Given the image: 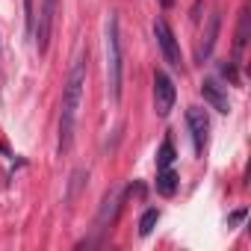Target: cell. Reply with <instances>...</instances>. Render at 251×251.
I'll list each match as a JSON object with an SVG mask.
<instances>
[{
    "label": "cell",
    "instance_id": "1",
    "mask_svg": "<svg viewBox=\"0 0 251 251\" xmlns=\"http://www.w3.org/2000/svg\"><path fill=\"white\" fill-rule=\"evenodd\" d=\"M83 86H86V56H77L68 80L62 86V103H59V154H68L74 145V130H77V115L83 103Z\"/></svg>",
    "mask_w": 251,
    "mask_h": 251
},
{
    "label": "cell",
    "instance_id": "2",
    "mask_svg": "<svg viewBox=\"0 0 251 251\" xmlns=\"http://www.w3.org/2000/svg\"><path fill=\"white\" fill-rule=\"evenodd\" d=\"M106 80L112 100H121V83H124V50H121V30L118 15L109 12L106 18Z\"/></svg>",
    "mask_w": 251,
    "mask_h": 251
},
{
    "label": "cell",
    "instance_id": "3",
    "mask_svg": "<svg viewBox=\"0 0 251 251\" xmlns=\"http://www.w3.org/2000/svg\"><path fill=\"white\" fill-rule=\"evenodd\" d=\"M154 36H157V45H160V50H163V56H166V62L175 68V71H183V56H180V45H177V39H175V33H172V27L163 21V18H157L154 21Z\"/></svg>",
    "mask_w": 251,
    "mask_h": 251
},
{
    "label": "cell",
    "instance_id": "4",
    "mask_svg": "<svg viewBox=\"0 0 251 251\" xmlns=\"http://www.w3.org/2000/svg\"><path fill=\"white\" fill-rule=\"evenodd\" d=\"M175 98H177L175 80L166 71H154V109H157V115L166 118L175 109Z\"/></svg>",
    "mask_w": 251,
    "mask_h": 251
},
{
    "label": "cell",
    "instance_id": "5",
    "mask_svg": "<svg viewBox=\"0 0 251 251\" xmlns=\"http://www.w3.org/2000/svg\"><path fill=\"white\" fill-rule=\"evenodd\" d=\"M186 124H189V133H192V145H195V154H204V145H207V136H210V118L201 106H189L186 109Z\"/></svg>",
    "mask_w": 251,
    "mask_h": 251
},
{
    "label": "cell",
    "instance_id": "6",
    "mask_svg": "<svg viewBox=\"0 0 251 251\" xmlns=\"http://www.w3.org/2000/svg\"><path fill=\"white\" fill-rule=\"evenodd\" d=\"M56 3L59 0H42V12H39V24H36V48H39V53L48 50L53 18H56Z\"/></svg>",
    "mask_w": 251,
    "mask_h": 251
},
{
    "label": "cell",
    "instance_id": "7",
    "mask_svg": "<svg viewBox=\"0 0 251 251\" xmlns=\"http://www.w3.org/2000/svg\"><path fill=\"white\" fill-rule=\"evenodd\" d=\"M118 210H121V189H112V192H106V198H103V204H100V210H98L95 230H98V233H100V230H106V227L115 222Z\"/></svg>",
    "mask_w": 251,
    "mask_h": 251
},
{
    "label": "cell",
    "instance_id": "8",
    "mask_svg": "<svg viewBox=\"0 0 251 251\" xmlns=\"http://www.w3.org/2000/svg\"><path fill=\"white\" fill-rule=\"evenodd\" d=\"M201 95H204V100H207L216 112H227V109H230L227 95L222 92V86H219L216 80H204V83H201Z\"/></svg>",
    "mask_w": 251,
    "mask_h": 251
},
{
    "label": "cell",
    "instance_id": "9",
    "mask_svg": "<svg viewBox=\"0 0 251 251\" xmlns=\"http://www.w3.org/2000/svg\"><path fill=\"white\" fill-rule=\"evenodd\" d=\"M219 27H222V15L216 12V15L210 18V24H207V36H204V42H201V48H198V62H204V59L213 53L216 39H219Z\"/></svg>",
    "mask_w": 251,
    "mask_h": 251
},
{
    "label": "cell",
    "instance_id": "10",
    "mask_svg": "<svg viewBox=\"0 0 251 251\" xmlns=\"http://www.w3.org/2000/svg\"><path fill=\"white\" fill-rule=\"evenodd\" d=\"M177 183H180V177L172 172V166H169V169H160V175H157V192H160V195L172 198V195L177 192Z\"/></svg>",
    "mask_w": 251,
    "mask_h": 251
},
{
    "label": "cell",
    "instance_id": "11",
    "mask_svg": "<svg viewBox=\"0 0 251 251\" xmlns=\"http://www.w3.org/2000/svg\"><path fill=\"white\" fill-rule=\"evenodd\" d=\"M172 163H175V148H172V142L166 139V142L160 145V151H157V166H160V169H169Z\"/></svg>",
    "mask_w": 251,
    "mask_h": 251
},
{
    "label": "cell",
    "instance_id": "12",
    "mask_svg": "<svg viewBox=\"0 0 251 251\" xmlns=\"http://www.w3.org/2000/svg\"><path fill=\"white\" fill-rule=\"evenodd\" d=\"M157 222H160V210H148V213L139 219V233H142V236H148V233L154 230V225H157Z\"/></svg>",
    "mask_w": 251,
    "mask_h": 251
},
{
    "label": "cell",
    "instance_id": "13",
    "mask_svg": "<svg viewBox=\"0 0 251 251\" xmlns=\"http://www.w3.org/2000/svg\"><path fill=\"white\" fill-rule=\"evenodd\" d=\"M245 33H248V9H242V18H239V33H236V45L239 48L245 45Z\"/></svg>",
    "mask_w": 251,
    "mask_h": 251
},
{
    "label": "cell",
    "instance_id": "14",
    "mask_svg": "<svg viewBox=\"0 0 251 251\" xmlns=\"http://www.w3.org/2000/svg\"><path fill=\"white\" fill-rule=\"evenodd\" d=\"M24 12H27V27L33 30V0H24Z\"/></svg>",
    "mask_w": 251,
    "mask_h": 251
},
{
    "label": "cell",
    "instance_id": "15",
    "mask_svg": "<svg viewBox=\"0 0 251 251\" xmlns=\"http://www.w3.org/2000/svg\"><path fill=\"white\" fill-rule=\"evenodd\" d=\"M160 6H166V9H169V6H175V0H160Z\"/></svg>",
    "mask_w": 251,
    "mask_h": 251
}]
</instances>
